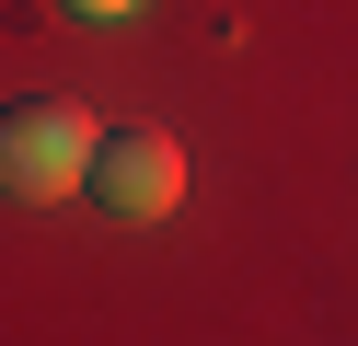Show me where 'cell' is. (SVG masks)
I'll return each instance as SVG.
<instances>
[{
    "label": "cell",
    "mask_w": 358,
    "mask_h": 346,
    "mask_svg": "<svg viewBox=\"0 0 358 346\" xmlns=\"http://www.w3.org/2000/svg\"><path fill=\"white\" fill-rule=\"evenodd\" d=\"M81 173H93V115L81 104H58V92L0 104V196L12 208H58Z\"/></svg>",
    "instance_id": "1"
},
{
    "label": "cell",
    "mask_w": 358,
    "mask_h": 346,
    "mask_svg": "<svg viewBox=\"0 0 358 346\" xmlns=\"http://www.w3.org/2000/svg\"><path fill=\"white\" fill-rule=\"evenodd\" d=\"M70 12H81V23H104V12H139V0H70Z\"/></svg>",
    "instance_id": "3"
},
{
    "label": "cell",
    "mask_w": 358,
    "mask_h": 346,
    "mask_svg": "<svg viewBox=\"0 0 358 346\" xmlns=\"http://www.w3.org/2000/svg\"><path fill=\"white\" fill-rule=\"evenodd\" d=\"M93 208L104 219H162L173 196H185V150L173 138H150V127H116V138H93Z\"/></svg>",
    "instance_id": "2"
}]
</instances>
